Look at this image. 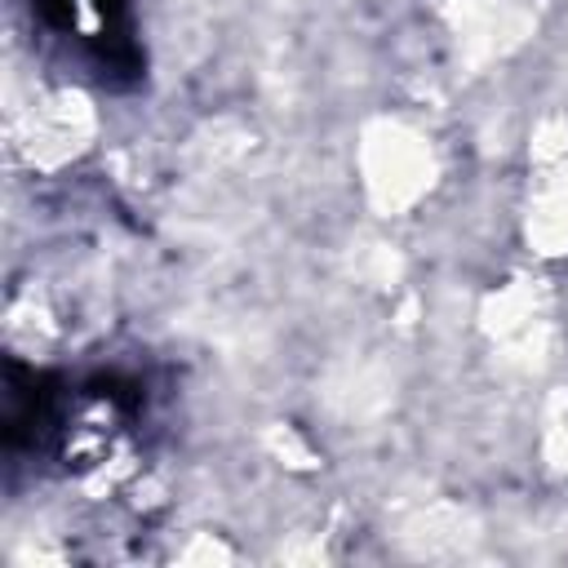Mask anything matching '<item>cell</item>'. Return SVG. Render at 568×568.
Segmentation results:
<instances>
[{"mask_svg": "<svg viewBox=\"0 0 568 568\" xmlns=\"http://www.w3.org/2000/svg\"><path fill=\"white\" fill-rule=\"evenodd\" d=\"M44 27L93 58L102 71H133L129 0H36Z\"/></svg>", "mask_w": 568, "mask_h": 568, "instance_id": "1", "label": "cell"}]
</instances>
